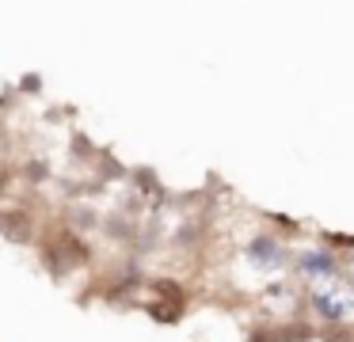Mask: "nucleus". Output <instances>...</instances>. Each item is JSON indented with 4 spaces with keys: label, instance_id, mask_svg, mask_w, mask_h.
Here are the masks:
<instances>
[{
    "label": "nucleus",
    "instance_id": "nucleus-1",
    "mask_svg": "<svg viewBox=\"0 0 354 342\" xmlns=\"http://www.w3.org/2000/svg\"><path fill=\"white\" fill-rule=\"evenodd\" d=\"M39 258H42V266H46L50 278L65 281V278H73L77 270H84V266L92 263V247L84 243V236H77L65 225H57V228H50L46 240L39 243Z\"/></svg>",
    "mask_w": 354,
    "mask_h": 342
},
{
    "label": "nucleus",
    "instance_id": "nucleus-2",
    "mask_svg": "<svg viewBox=\"0 0 354 342\" xmlns=\"http://www.w3.org/2000/svg\"><path fill=\"white\" fill-rule=\"evenodd\" d=\"M305 308L316 316V323H346L354 312V289L351 278H335L324 285H308L305 289Z\"/></svg>",
    "mask_w": 354,
    "mask_h": 342
},
{
    "label": "nucleus",
    "instance_id": "nucleus-3",
    "mask_svg": "<svg viewBox=\"0 0 354 342\" xmlns=\"http://www.w3.org/2000/svg\"><path fill=\"white\" fill-rule=\"evenodd\" d=\"M290 266L305 285H324V281H335L346 274V263L339 251H331L328 243H313V247L290 251Z\"/></svg>",
    "mask_w": 354,
    "mask_h": 342
},
{
    "label": "nucleus",
    "instance_id": "nucleus-4",
    "mask_svg": "<svg viewBox=\"0 0 354 342\" xmlns=\"http://www.w3.org/2000/svg\"><path fill=\"white\" fill-rule=\"evenodd\" d=\"M244 258L252 270H263V274H278L290 266V247H286V240L278 232H270V228H259V232H252V240L244 243Z\"/></svg>",
    "mask_w": 354,
    "mask_h": 342
},
{
    "label": "nucleus",
    "instance_id": "nucleus-5",
    "mask_svg": "<svg viewBox=\"0 0 354 342\" xmlns=\"http://www.w3.org/2000/svg\"><path fill=\"white\" fill-rule=\"evenodd\" d=\"M0 236L16 247H31L39 240V217L24 205H12V209H0Z\"/></svg>",
    "mask_w": 354,
    "mask_h": 342
},
{
    "label": "nucleus",
    "instance_id": "nucleus-6",
    "mask_svg": "<svg viewBox=\"0 0 354 342\" xmlns=\"http://www.w3.org/2000/svg\"><path fill=\"white\" fill-rule=\"evenodd\" d=\"M100 232L115 243H138V220L126 213H111V217H100Z\"/></svg>",
    "mask_w": 354,
    "mask_h": 342
},
{
    "label": "nucleus",
    "instance_id": "nucleus-7",
    "mask_svg": "<svg viewBox=\"0 0 354 342\" xmlns=\"http://www.w3.org/2000/svg\"><path fill=\"white\" fill-rule=\"evenodd\" d=\"M65 228L77 232V236L95 232V228H100V209H95V205H84V202H69V209H65Z\"/></svg>",
    "mask_w": 354,
    "mask_h": 342
},
{
    "label": "nucleus",
    "instance_id": "nucleus-8",
    "mask_svg": "<svg viewBox=\"0 0 354 342\" xmlns=\"http://www.w3.org/2000/svg\"><path fill=\"white\" fill-rule=\"evenodd\" d=\"M149 285V293H153V301H164V304H179V308H187V289H183V281H176V278H149L145 281Z\"/></svg>",
    "mask_w": 354,
    "mask_h": 342
},
{
    "label": "nucleus",
    "instance_id": "nucleus-9",
    "mask_svg": "<svg viewBox=\"0 0 354 342\" xmlns=\"http://www.w3.org/2000/svg\"><path fill=\"white\" fill-rule=\"evenodd\" d=\"M278 342H316V323L305 316H290L278 323Z\"/></svg>",
    "mask_w": 354,
    "mask_h": 342
},
{
    "label": "nucleus",
    "instance_id": "nucleus-10",
    "mask_svg": "<svg viewBox=\"0 0 354 342\" xmlns=\"http://www.w3.org/2000/svg\"><path fill=\"white\" fill-rule=\"evenodd\" d=\"M141 312H145L153 323H164V327H176L179 319L187 316V308H179V304H164V301H141Z\"/></svg>",
    "mask_w": 354,
    "mask_h": 342
},
{
    "label": "nucleus",
    "instance_id": "nucleus-11",
    "mask_svg": "<svg viewBox=\"0 0 354 342\" xmlns=\"http://www.w3.org/2000/svg\"><path fill=\"white\" fill-rule=\"evenodd\" d=\"M316 342H354V323H320L316 327Z\"/></svg>",
    "mask_w": 354,
    "mask_h": 342
},
{
    "label": "nucleus",
    "instance_id": "nucleus-12",
    "mask_svg": "<svg viewBox=\"0 0 354 342\" xmlns=\"http://www.w3.org/2000/svg\"><path fill=\"white\" fill-rule=\"evenodd\" d=\"M244 342H278V323H267V319H255L248 327Z\"/></svg>",
    "mask_w": 354,
    "mask_h": 342
},
{
    "label": "nucleus",
    "instance_id": "nucleus-13",
    "mask_svg": "<svg viewBox=\"0 0 354 342\" xmlns=\"http://www.w3.org/2000/svg\"><path fill=\"white\" fill-rule=\"evenodd\" d=\"M24 175H27V182H50V175H54V171H50L46 160H27Z\"/></svg>",
    "mask_w": 354,
    "mask_h": 342
},
{
    "label": "nucleus",
    "instance_id": "nucleus-14",
    "mask_svg": "<svg viewBox=\"0 0 354 342\" xmlns=\"http://www.w3.org/2000/svg\"><path fill=\"white\" fill-rule=\"evenodd\" d=\"M263 217L274 225V232H282V236H301V225L293 217H282V213H263Z\"/></svg>",
    "mask_w": 354,
    "mask_h": 342
},
{
    "label": "nucleus",
    "instance_id": "nucleus-15",
    "mask_svg": "<svg viewBox=\"0 0 354 342\" xmlns=\"http://www.w3.org/2000/svg\"><path fill=\"white\" fill-rule=\"evenodd\" d=\"M19 91H27V95H39L42 91V76H24V80H19Z\"/></svg>",
    "mask_w": 354,
    "mask_h": 342
},
{
    "label": "nucleus",
    "instance_id": "nucleus-16",
    "mask_svg": "<svg viewBox=\"0 0 354 342\" xmlns=\"http://www.w3.org/2000/svg\"><path fill=\"white\" fill-rule=\"evenodd\" d=\"M73 152H77V156H92V144H88L84 137L77 133V137H73Z\"/></svg>",
    "mask_w": 354,
    "mask_h": 342
}]
</instances>
